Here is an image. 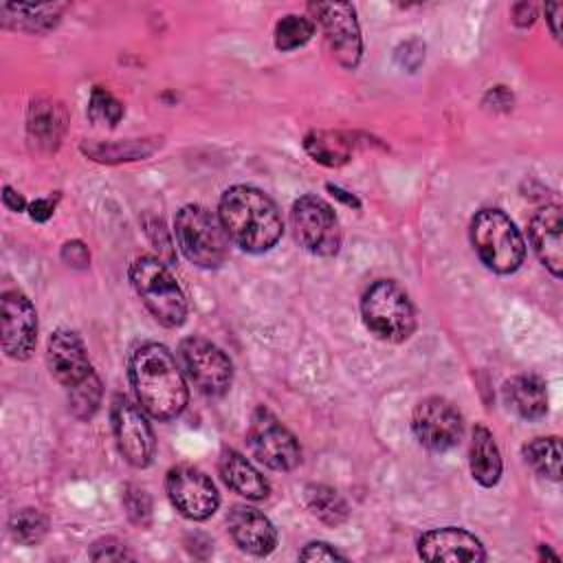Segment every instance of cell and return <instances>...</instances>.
Returning a JSON list of instances; mask_svg holds the SVG:
<instances>
[{"label": "cell", "mask_w": 563, "mask_h": 563, "mask_svg": "<svg viewBox=\"0 0 563 563\" xmlns=\"http://www.w3.org/2000/svg\"><path fill=\"white\" fill-rule=\"evenodd\" d=\"M130 380L141 407L158 420L176 418L187 405L183 372L161 343H143L132 352Z\"/></svg>", "instance_id": "1"}, {"label": "cell", "mask_w": 563, "mask_h": 563, "mask_svg": "<svg viewBox=\"0 0 563 563\" xmlns=\"http://www.w3.org/2000/svg\"><path fill=\"white\" fill-rule=\"evenodd\" d=\"M218 218L229 240L249 253H264L282 238V218L275 202L249 185H235L222 194Z\"/></svg>", "instance_id": "2"}, {"label": "cell", "mask_w": 563, "mask_h": 563, "mask_svg": "<svg viewBox=\"0 0 563 563\" xmlns=\"http://www.w3.org/2000/svg\"><path fill=\"white\" fill-rule=\"evenodd\" d=\"M130 279L154 319L167 328H178L187 317V301L169 268L152 257L141 255L130 266Z\"/></svg>", "instance_id": "3"}, {"label": "cell", "mask_w": 563, "mask_h": 563, "mask_svg": "<svg viewBox=\"0 0 563 563\" xmlns=\"http://www.w3.org/2000/svg\"><path fill=\"white\" fill-rule=\"evenodd\" d=\"M176 240L183 255L200 268H218L229 255V235L209 209L185 205L174 222Z\"/></svg>", "instance_id": "4"}, {"label": "cell", "mask_w": 563, "mask_h": 563, "mask_svg": "<svg viewBox=\"0 0 563 563\" xmlns=\"http://www.w3.org/2000/svg\"><path fill=\"white\" fill-rule=\"evenodd\" d=\"M365 328L389 343H400L411 336L416 328V312L407 292L391 279L372 284L361 301Z\"/></svg>", "instance_id": "5"}, {"label": "cell", "mask_w": 563, "mask_h": 563, "mask_svg": "<svg viewBox=\"0 0 563 563\" xmlns=\"http://www.w3.org/2000/svg\"><path fill=\"white\" fill-rule=\"evenodd\" d=\"M471 240L479 260L495 273H512L523 262V238L512 220L499 209H482L473 218Z\"/></svg>", "instance_id": "6"}, {"label": "cell", "mask_w": 563, "mask_h": 563, "mask_svg": "<svg viewBox=\"0 0 563 563\" xmlns=\"http://www.w3.org/2000/svg\"><path fill=\"white\" fill-rule=\"evenodd\" d=\"M295 240L308 253L334 255L341 244V231L332 207L319 196H301L290 211Z\"/></svg>", "instance_id": "7"}, {"label": "cell", "mask_w": 563, "mask_h": 563, "mask_svg": "<svg viewBox=\"0 0 563 563\" xmlns=\"http://www.w3.org/2000/svg\"><path fill=\"white\" fill-rule=\"evenodd\" d=\"M246 438L253 455L273 471H292L301 460L295 435L264 407L255 409Z\"/></svg>", "instance_id": "8"}, {"label": "cell", "mask_w": 563, "mask_h": 563, "mask_svg": "<svg viewBox=\"0 0 563 563\" xmlns=\"http://www.w3.org/2000/svg\"><path fill=\"white\" fill-rule=\"evenodd\" d=\"M183 367L191 383L207 396H220L229 389L233 365L229 356L202 336H189L178 347Z\"/></svg>", "instance_id": "9"}, {"label": "cell", "mask_w": 563, "mask_h": 563, "mask_svg": "<svg viewBox=\"0 0 563 563\" xmlns=\"http://www.w3.org/2000/svg\"><path fill=\"white\" fill-rule=\"evenodd\" d=\"M411 427L422 446L440 453L453 449L464 433L462 413L440 396H429L416 405Z\"/></svg>", "instance_id": "10"}, {"label": "cell", "mask_w": 563, "mask_h": 563, "mask_svg": "<svg viewBox=\"0 0 563 563\" xmlns=\"http://www.w3.org/2000/svg\"><path fill=\"white\" fill-rule=\"evenodd\" d=\"M165 488L174 508L194 521L211 517L220 504L213 482L202 471L187 464L167 471Z\"/></svg>", "instance_id": "11"}, {"label": "cell", "mask_w": 563, "mask_h": 563, "mask_svg": "<svg viewBox=\"0 0 563 563\" xmlns=\"http://www.w3.org/2000/svg\"><path fill=\"white\" fill-rule=\"evenodd\" d=\"M112 431L125 462L143 468L154 457V433L141 409L125 396L112 400Z\"/></svg>", "instance_id": "12"}, {"label": "cell", "mask_w": 563, "mask_h": 563, "mask_svg": "<svg viewBox=\"0 0 563 563\" xmlns=\"http://www.w3.org/2000/svg\"><path fill=\"white\" fill-rule=\"evenodd\" d=\"M323 26L325 42L345 68H354L361 59V31L356 22V11L350 2H317L310 4Z\"/></svg>", "instance_id": "13"}, {"label": "cell", "mask_w": 563, "mask_h": 563, "mask_svg": "<svg viewBox=\"0 0 563 563\" xmlns=\"http://www.w3.org/2000/svg\"><path fill=\"white\" fill-rule=\"evenodd\" d=\"M0 308L4 354L15 361L29 358L37 341V314L33 303L20 290H4Z\"/></svg>", "instance_id": "14"}, {"label": "cell", "mask_w": 563, "mask_h": 563, "mask_svg": "<svg viewBox=\"0 0 563 563\" xmlns=\"http://www.w3.org/2000/svg\"><path fill=\"white\" fill-rule=\"evenodd\" d=\"M46 363L53 378L68 391L95 374L86 347L73 330H57L51 334L46 345Z\"/></svg>", "instance_id": "15"}, {"label": "cell", "mask_w": 563, "mask_h": 563, "mask_svg": "<svg viewBox=\"0 0 563 563\" xmlns=\"http://www.w3.org/2000/svg\"><path fill=\"white\" fill-rule=\"evenodd\" d=\"M418 554L424 561H484L482 541L462 528H435L420 537Z\"/></svg>", "instance_id": "16"}, {"label": "cell", "mask_w": 563, "mask_h": 563, "mask_svg": "<svg viewBox=\"0 0 563 563\" xmlns=\"http://www.w3.org/2000/svg\"><path fill=\"white\" fill-rule=\"evenodd\" d=\"M227 523H229V532H231L233 541L238 543V548L249 554L266 556L277 545L275 526L257 508L238 504L231 508Z\"/></svg>", "instance_id": "17"}, {"label": "cell", "mask_w": 563, "mask_h": 563, "mask_svg": "<svg viewBox=\"0 0 563 563\" xmlns=\"http://www.w3.org/2000/svg\"><path fill=\"white\" fill-rule=\"evenodd\" d=\"M530 240L534 253L543 262V266L554 275L561 277L563 271V246H561V231L563 218L559 205L541 207L530 220Z\"/></svg>", "instance_id": "18"}, {"label": "cell", "mask_w": 563, "mask_h": 563, "mask_svg": "<svg viewBox=\"0 0 563 563\" xmlns=\"http://www.w3.org/2000/svg\"><path fill=\"white\" fill-rule=\"evenodd\" d=\"M504 400L506 405L526 420L543 418L548 411V394L545 383L539 376L521 374L512 376L504 383Z\"/></svg>", "instance_id": "19"}, {"label": "cell", "mask_w": 563, "mask_h": 563, "mask_svg": "<svg viewBox=\"0 0 563 563\" xmlns=\"http://www.w3.org/2000/svg\"><path fill=\"white\" fill-rule=\"evenodd\" d=\"M220 475L231 490L246 499H264L268 495V482L264 475L233 449H227L220 455Z\"/></svg>", "instance_id": "20"}, {"label": "cell", "mask_w": 563, "mask_h": 563, "mask_svg": "<svg viewBox=\"0 0 563 563\" xmlns=\"http://www.w3.org/2000/svg\"><path fill=\"white\" fill-rule=\"evenodd\" d=\"M468 464H471L473 479H477L482 486H495L499 482L501 455H499L493 433L484 424H477L473 429Z\"/></svg>", "instance_id": "21"}, {"label": "cell", "mask_w": 563, "mask_h": 563, "mask_svg": "<svg viewBox=\"0 0 563 563\" xmlns=\"http://www.w3.org/2000/svg\"><path fill=\"white\" fill-rule=\"evenodd\" d=\"M66 128V117L59 103L33 101L29 110V139L44 150H53Z\"/></svg>", "instance_id": "22"}, {"label": "cell", "mask_w": 563, "mask_h": 563, "mask_svg": "<svg viewBox=\"0 0 563 563\" xmlns=\"http://www.w3.org/2000/svg\"><path fill=\"white\" fill-rule=\"evenodd\" d=\"M62 7L57 4H2V24L9 29H22L31 33H42L55 26Z\"/></svg>", "instance_id": "23"}, {"label": "cell", "mask_w": 563, "mask_h": 563, "mask_svg": "<svg viewBox=\"0 0 563 563\" xmlns=\"http://www.w3.org/2000/svg\"><path fill=\"white\" fill-rule=\"evenodd\" d=\"M306 152L312 156V161L325 165V167H339L350 161L352 143L343 132L334 130H312L303 139Z\"/></svg>", "instance_id": "24"}, {"label": "cell", "mask_w": 563, "mask_h": 563, "mask_svg": "<svg viewBox=\"0 0 563 563\" xmlns=\"http://www.w3.org/2000/svg\"><path fill=\"white\" fill-rule=\"evenodd\" d=\"M306 504H308V510L328 526L343 523L350 512L345 499L325 484H310L306 488Z\"/></svg>", "instance_id": "25"}, {"label": "cell", "mask_w": 563, "mask_h": 563, "mask_svg": "<svg viewBox=\"0 0 563 563\" xmlns=\"http://www.w3.org/2000/svg\"><path fill=\"white\" fill-rule=\"evenodd\" d=\"M523 460L530 464L539 475L559 482L561 479V449L559 438H534L523 446Z\"/></svg>", "instance_id": "26"}, {"label": "cell", "mask_w": 563, "mask_h": 563, "mask_svg": "<svg viewBox=\"0 0 563 563\" xmlns=\"http://www.w3.org/2000/svg\"><path fill=\"white\" fill-rule=\"evenodd\" d=\"M11 537L24 545L40 543L48 530V519L37 508H22L9 519Z\"/></svg>", "instance_id": "27"}, {"label": "cell", "mask_w": 563, "mask_h": 563, "mask_svg": "<svg viewBox=\"0 0 563 563\" xmlns=\"http://www.w3.org/2000/svg\"><path fill=\"white\" fill-rule=\"evenodd\" d=\"M312 33H314V22L312 20H308L303 15L288 13L275 26V46L279 51L299 48L312 37Z\"/></svg>", "instance_id": "28"}, {"label": "cell", "mask_w": 563, "mask_h": 563, "mask_svg": "<svg viewBox=\"0 0 563 563\" xmlns=\"http://www.w3.org/2000/svg\"><path fill=\"white\" fill-rule=\"evenodd\" d=\"M99 400H101V383H99L97 374H92L86 383H81L68 391L70 411L81 420L92 418V413L99 407Z\"/></svg>", "instance_id": "29"}, {"label": "cell", "mask_w": 563, "mask_h": 563, "mask_svg": "<svg viewBox=\"0 0 563 563\" xmlns=\"http://www.w3.org/2000/svg\"><path fill=\"white\" fill-rule=\"evenodd\" d=\"M88 114L92 121L97 123H108V125H117L119 119L123 117V106L103 88H95L90 95V106H88Z\"/></svg>", "instance_id": "30"}, {"label": "cell", "mask_w": 563, "mask_h": 563, "mask_svg": "<svg viewBox=\"0 0 563 563\" xmlns=\"http://www.w3.org/2000/svg\"><path fill=\"white\" fill-rule=\"evenodd\" d=\"M123 504L128 508V515L134 523H141V526H147L150 523V517H152V501L147 497V493L143 488H136V486H128L125 490V497H123Z\"/></svg>", "instance_id": "31"}, {"label": "cell", "mask_w": 563, "mask_h": 563, "mask_svg": "<svg viewBox=\"0 0 563 563\" xmlns=\"http://www.w3.org/2000/svg\"><path fill=\"white\" fill-rule=\"evenodd\" d=\"M90 559L92 561H125V559H132V552H128L125 543L108 537V539L97 541L90 548Z\"/></svg>", "instance_id": "32"}, {"label": "cell", "mask_w": 563, "mask_h": 563, "mask_svg": "<svg viewBox=\"0 0 563 563\" xmlns=\"http://www.w3.org/2000/svg\"><path fill=\"white\" fill-rule=\"evenodd\" d=\"M299 559L301 561H345L347 556L325 541H312L299 552Z\"/></svg>", "instance_id": "33"}, {"label": "cell", "mask_w": 563, "mask_h": 563, "mask_svg": "<svg viewBox=\"0 0 563 563\" xmlns=\"http://www.w3.org/2000/svg\"><path fill=\"white\" fill-rule=\"evenodd\" d=\"M62 257L68 266H77V268H84L90 260L88 255V249L79 242V240H73V242H66L64 249H62Z\"/></svg>", "instance_id": "34"}, {"label": "cell", "mask_w": 563, "mask_h": 563, "mask_svg": "<svg viewBox=\"0 0 563 563\" xmlns=\"http://www.w3.org/2000/svg\"><path fill=\"white\" fill-rule=\"evenodd\" d=\"M53 209H55V202H53L51 198H37L35 202L29 205V213H31V218L37 220V222L48 220V218L53 216Z\"/></svg>", "instance_id": "35"}, {"label": "cell", "mask_w": 563, "mask_h": 563, "mask_svg": "<svg viewBox=\"0 0 563 563\" xmlns=\"http://www.w3.org/2000/svg\"><path fill=\"white\" fill-rule=\"evenodd\" d=\"M534 18H537V11H534L532 4L521 2V4H515V7H512V20H515V24H519V26H530V24L534 22Z\"/></svg>", "instance_id": "36"}, {"label": "cell", "mask_w": 563, "mask_h": 563, "mask_svg": "<svg viewBox=\"0 0 563 563\" xmlns=\"http://www.w3.org/2000/svg\"><path fill=\"white\" fill-rule=\"evenodd\" d=\"M563 11V4L561 2H552V4H545V18L550 22V29H552V35L559 37V15Z\"/></svg>", "instance_id": "37"}, {"label": "cell", "mask_w": 563, "mask_h": 563, "mask_svg": "<svg viewBox=\"0 0 563 563\" xmlns=\"http://www.w3.org/2000/svg\"><path fill=\"white\" fill-rule=\"evenodd\" d=\"M2 200H4V207H9L11 211H22L26 207V200L18 191H13L11 187H4Z\"/></svg>", "instance_id": "38"}, {"label": "cell", "mask_w": 563, "mask_h": 563, "mask_svg": "<svg viewBox=\"0 0 563 563\" xmlns=\"http://www.w3.org/2000/svg\"><path fill=\"white\" fill-rule=\"evenodd\" d=\"M328 189L332 191V196H336L339 200H343L345 205H350V207H361V202L352 196V194H347V191H343L341 187H336V185H328Z\"/></svg>", "instance_id": "39"}]
</instances>
